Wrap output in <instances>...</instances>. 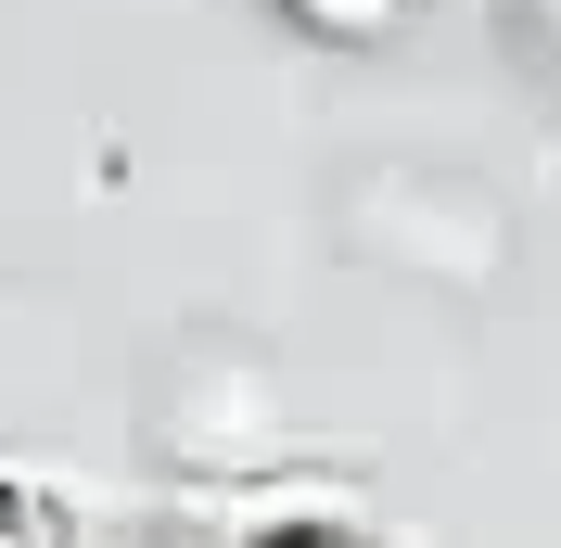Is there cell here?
Segmentation results:
<instances>
[{
    "instance_id": "3957f363",
    "label": "cell",
    "mask_w": 561,
    "mask_h": 548,
    "mask_svg": "<svg viewBox=\"0 0 561 548\" xmlns=\"http://www.w3.org/2000/svg\"><path fill=\"white\" fill-rule=\"evenodd\" d=\"M255 548H370V536H357V523H332V511H307V523H268Z\"/></svg>"
},
{
    "instance_id": "7a4b0ae2",
    "label": "cell",
    "mask_w": 561,
    "mask_h": 548,
    "mask_svg": "<svg viewBox=\"0 0 561 548\" xmlns=\"http://www.w3.org/2000/svg\"><path fill=\"white\" fill-rule=\"evenodd\" d=\"M51 536H65V511H51L38 484H13V472H0V548H51Z\"/></svg>"
},
{
    "instance_id": "6da1fadb",
    "label": "cell",
    "mask_w": 561,
    "mask_h": 548,
    "mask_svg": "<svg viewBox=\"0 0 561 548\" xmlns=\"http://www.w3.org/2000/svg\"><path fill=\"white\" fill-rule=\"evenodd\" d=\"M280 13H294V26H319V38H383L409 0H280Z\"/></svg>"
}]
</instances>
